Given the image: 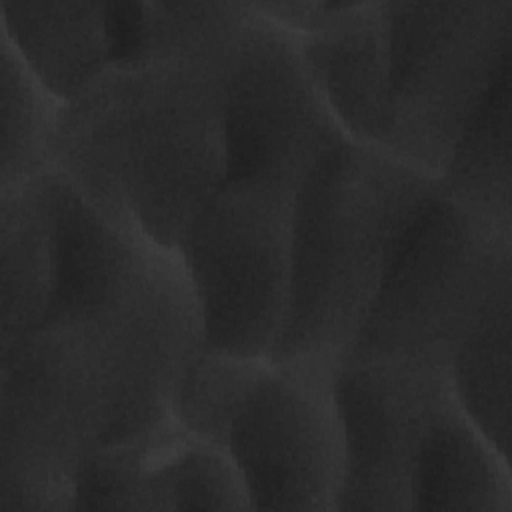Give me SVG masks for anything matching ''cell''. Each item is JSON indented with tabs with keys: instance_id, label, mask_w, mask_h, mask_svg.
Here are the masks:
<instances>
[{
	"instance_id": "6da1fadb",
	"label": "cell",
	"mask_w": 512,
	"mask_h": 512,
	"mask_svg": "<svg viewBox=\"0 0 512 512\" xmlns=\"http://www.w3.org/2000/svg\"><path fill=\"white\" fill-rule=\"evenodd\" d=\"M174 50L110 62L62 104L52 164L108 222L178 250L228 176L226 76L248 2Z\"/></svg>"
},
{
	"instance_id": "7a4b0ae2",
	"label": "cell",
	"mask_w": 512,
	"mask_h": 512,
	"mask_svg": "<svg viewBox=\"0 0 512 512\" xmlns=\"http://www.w3.org/2000/svg\"><path fill=\"white\" fill-rule=\"evenodd\" d=\"M438 186V176L346 136L314 162L294 196L290 296L270 360L338 370Z\"/></svg>"
},
{
	"instance_id": "3957f363",
	"label": "cell",
	"mask_w": 512,
	"mask_h": 512,
	"mask_svg": "<svg viewBox=\"0 0 512 512\" xmlns=\"http://www.w3.org/2000/svg\"><path fill=\"white\" fill-rule=\"evenodd\" d=\"M512 226L452 200L442 186L400 238L346 360H404L448 370L490 296L512 284Z\"/></svg>"
},
{
	"instance_id": "277c9868",
	"label": "cell",
	"mask_w": 512,
	"mask_h": 512,
	"mask_svg": "<svg viewBox=\"0 0 512 512\" xmlns=\"http://www.w3.org/2000/svg\"><path fill=\"white\" fill-rule=\"evenodd\" d=\"M382 150L442 176L494 74L510 62L512 0L384 2Z\"/></svg>"
},
{
	"instance_id": "5b68a950",
	"label": "cell",
	"mask_w": 512,
	"mask_h": 512,
	"mask_svg": "<svg viewBox=\"0 0 512 512\" xmlns=\"http://www.w3.org/2000/svg\"><path fill=\"white\" fill-rule=\"evenodd\" d=\"M296 190L226 178L178 244L204 346L270 358L288 308Z\"/></svg>"
},
{
	"instance_id": "8992f818",
	"label": "cell",
	"mask_w": 512,
	"mask_h": 512,
	"mask_svg": "<svg viewBox=\"0 0 512 512\" xmlns=\"http://www.w3.org/2000/svg\"><path fill=\"white\" fill-rule=\"evenodd\" d=\"M226 178L298 190L342 128L324 102L304 58L302 36L248 14L226 76Z\"/></svg>"
},
{
	"instance_id": "52a82bcc",
	"label": "cell",
	"mask_w": 512,
	"mask_h": 512,
	"mask_svg": "<svg viewBox=\"0 0 512 512\" xmlns=\"http://www.w3.org/2000/svg\"><path fill=\"white\" fill-rule=\"evenodd\" d=\"M334 378L332 368L268 360L226 444L250 508L336 510L346 448Z\"/></svg>"
},
{
	"instance_id": "ba28073f",
	"label": "cell",
	"mask_w": 512,
	"mask_h": 512,
	"mask_svg": "<svg viewBox=\"0 0 512 512\" xmlns=\"http://www.w3.org/2000/svg\"><path fill=\"white\" fill-rule=\"evenodd\" d=\"M334 384L346 448L336 510H412L422 438L454 392L448 370L404 360H344Z\"/></svg>"
},
{
	"instance_id": "9c48e42d",
	"label": "cell",
	"mask_w": 512,
	"mask_h": 512,
	"mask_svg": "<svg viewBox=\"0 0 512 512\" xmlns=\"http://www.w3.org/2000/svg\"><path fill=\"white\" fill-rule=\"evenodd\" d=\"M308 70L344 136L382 150L388 90L384 2H362L342 28L302 38Z\"/></svg>"
},
{
	"instance_id": "30bf717a",
	"label": "cell",
	"mask_w": 512,
	"mask_h": 512,
	"mask_svg": "<svg viewBox=\"0 0 512 512\" xmlns=\"http://www.w3.org/2000/svg\"><path fill=\"white\" fill-rule=\"evenodd\" d=\"M416 508L512 510L508 456L474 426L454 392L422 438L412 486Z\"/></svg>"
},
{
	"instance_id": "8fae6325",
	"label": "cell",
	"mask_w": 512,
	"mask_h": 512,
	"mask_svg": "<svg viewBox=\"0 0 512 512\" xmlns=\"http://www.w3.org/2000/svg\"><path fill=\"white\" fill-rule=\"evenodd\" d=\"M0 342L46 316L58 274V238L48 170L0 190Z\"/></svg>"
},
{
	"instance_id": "7c38bea8",
	"label": "cell",
	"mask_w": 512,
	"mask_h": 512,
	"mask_svg": "<svg viewBox=\"0 0 512 512\" xmlns=\"http://www.w3.org/2000/svg\"><path fill=\"white\" fill-rule=\"evenodd\" d=\"M0 30L62 102L78 94L116 60L110 4L2 0Z\"/></svg>"
},
{
	"instance_id": "4fadbf2b",
	"label": "cell",
	"mask_w": 512,
	"mask_h": 512,
	"mask_svg": "<svg viewBox=\"0 0 512 512\" xmlns=\"http://www.w3.org/2000/svg\"><path fill=\"white\" fill-rule=\"evenodd\" d=\"M440 186L464 208L512 226L510 62L490 80L440 176Z\"/></svg>"
},
{
	"instance_id": "5bb4252c",
	"label": "cell",
	"mask_w": 512,
	"mask_h": 512,
	"mask_svg": "<svg viewBox=\"0 0 512 512\" xmlns=\"http://www.w3.org/2000/svg\"><path fill=\"white\" fill-rule=\"evenodd\" d=\"M510 286H502L490 296L448 364L458 404L506 456L510 440Z\"/></svg>"
},
{
	"instance_id": "9a60e30c",
	"label": "cell",
	"mask_w": 512,
	"mask_h": 512,
	"mask_svg": "<svg viewBox=\"0 0 512 512\" xmlns=\"http://www.w3.org/2000/svg\"><path fill=\"white\" fill-rule=\"evenodd\" d=\"M0 56L2 190L50 170L52 138L64 102L34 74L4 30H0Z\"/></svg>"
},
{
	"instance_id": "2e32d148",
	"label": "cell",
	"mask_w": 512,
	"mask_h": 512,
	"mask_svg": "<svg viewBox=\"0 0 512 512\" xmlns=\"http://www.w3.org/2000/svg\"><path fill=\"white\" fill-rule=\"evenodd\" d=\"M270 358L238 356L204 344L182 366L172 390V416L192 438L226 452L232 422Z\"/></svg>"
},
{
	"instance_id": "e0dca14e",
	"label": "cell",
	"mask_w": 512,
	"mask_h": 512,
	"mask_svg": "<svg viewBox=\"0 0 512 512\" xmlns=\"http://www.w3.org/2000/svg\"><path fill=\"white\" fill-rule=\"evenodd\" d=\"M264 18L280 24L294 34L308 38L332 32L352 22L362 2H250Z\"/></svg>"
}]
</instances>
